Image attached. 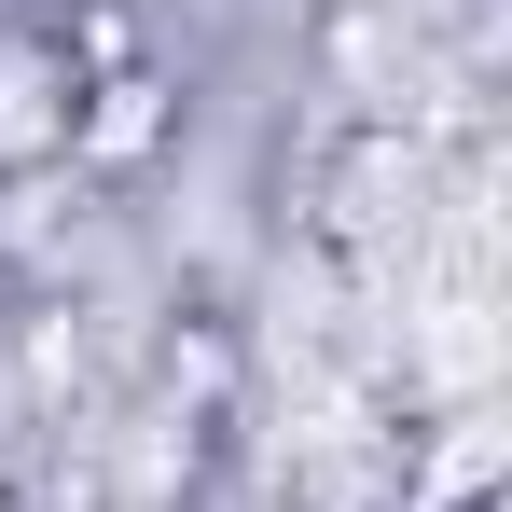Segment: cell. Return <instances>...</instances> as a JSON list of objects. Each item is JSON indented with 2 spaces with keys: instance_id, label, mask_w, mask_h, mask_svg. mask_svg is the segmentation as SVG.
<instances>
[{
  "instance_id": "1",
  "label": "cell",
  "mask_w": 512,
  "mask_h": 512,
  "mask_svg": "<svg viewBox=\"0 0 512 512\" xmlns=\"http://www.w3.org/2000/svg\"><path fill=\"white\" fill-rule=\"evenodd\" d=\"M153 125H167V97H153V84H97L84 153H97V167H125V153H153Z\"/></svg>"
}]
</instances>
